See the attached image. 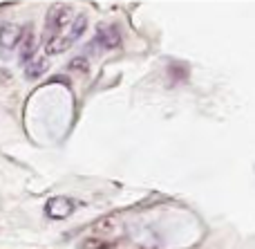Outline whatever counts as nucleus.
Instances as JSON below:
<instances>
[{
    "mask_svg": "<svg viewBox=\"0 0 255 249\" xmlns=\"http://www.w3.org/2000/svg\"><path fill=\"white\" fill-rule=\"evenodd\" d=\"M72 200H67V198H54V200L47 202V216L49 218H67V216L72 214Z\"/></svg>",
    "mask_w": 255,
    "mask_h": 249,
    "instance_id": "1",
    "label": "nucleus"
},
{
    "mask_svg": "<svg viewBox=\"0 0 255 249\" xmlns=\"http://www.w3.org/2000/svg\"><path fill=\"white\" fill-rule=\"evenodd\" d=\"M22 31L18 29V27L13 25H2V29H0V47H2V52L7 54L9 49H13L18 45V40H20Z\"/></svg>",
    "mask_w": 255,
    "mask_h": 249,
    "instance_id": "2",
    "label": "nucleus"
}]
</instances>
